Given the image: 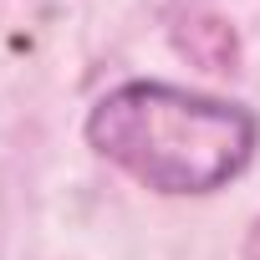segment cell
Returning <instances> with one entry per match:
<instances>
[{"label": "cell", "instance_id": "obj_1", "mask_svg": "<svg viewBox=\"0 0 260 260\" xmlns=\"http://www.w3.org/2000/svg\"><path fill=\"white\" fill-rule=\"evenodd\" d=\"M255 138L250 107L174 82H122L87 112V143L153 194L224 189L245 174Z\"/></svg>", "mask_w": 260, "mask_h": 260}, {"label": "cell", "instance_id": "obj_2", "mask_svg": "<svg viewBox=\"0 0 260 260\" xmlns=\"http://www.w3.org/2000/svg\"><path fill=\"white\" fill-rule=\"evenodd\" d=\"M245 260H260V219H255L250 235H245Z\"/></svg>", "mask_w": 260, "mask_h": 260}]
</instances>
